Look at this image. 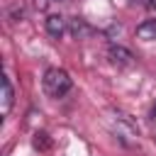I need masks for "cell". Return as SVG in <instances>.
Segmentation results:
<instances>
[{
  "label": "cell",
  "instance_id": "277c9868",
  "mask_svg": "<svg viewBox=\"0 0 156 156\" xmlns=\"http://www.w3.org/2000/svg\"><path fill=\"white\" fill-rule=\"evenodd\" d=\"M68 32L76 37V39H85V37H90L93 34V27L85 22V20H68Z\"/></svg>",
  "mask_w": 156,
  "mask_h": 156
},
{
  "label": "cell",
  "instance_id": "8992f818",
  "mask_svg": "<svg viewBox=\"0 0 156 156\" xmlns=\"http://www.w3.org/2000/svg\"><path fill=\"white\" fill-rule=\"evenodd\" d=\"M136 37L144 39V41H154L156 39V20H144L136 27Z\"/></svg>",
  "mask_w": 156,
  "mask_h": 156
},
{
  "label": "cell",
  "instance_id": "6da1fadb",
  "mask_svg": "<svg viewBox=\"0 0 156 156\" xmlns=\"http://www.w3.org/2000/svg\"><path fill=\"white\" fill-rule=\"evenodd\" d=\"M71 85H73V80L63 68H49L44 73V93L49 98H63L71 90Z\"/></svg>",
  "mask_w": 156,
  "mask_h": 156
},
{
  "label": "cell",
  "instance_id": "7a4b0ae2",
  "mask_svg": "<svg viewBox=\"0 0 156 156\" xmlns=\"http://www.w3.org/2000/svg\"><path fill=\"white\" fill-rule=\"evenodd\" d=\"M46 32H49V37L61 39L68 32V20H63L61 15H49L46 17Z\"/></svg>",
  "mask_w": 156,
  "mask_h": 156
},
{
  "label": "cell",
  "instance_id": "5b68a950",
  "mask_svg": "<svg viewBox=\"0 0 156 156\" xmlns=\"http://www.w3.org/2000/svg\"><path fill=\"white\" fill-rule=\"evenodd\" d=\"M12 102H15V90L10 85V78L2 76V115H7L12 110Z\"/></svg>",
  "mask_w": 156,
  "mask_h": 156
},
{
  "label": "cell",
  "instance_id": "3957f363",
  "mask_svg": "<svg viewBox=\"0 0 156 156\" xmlns=\"http://www.w3.org/2000/svg\"><path fill=\"white\" fill-rule=\"evenodd\" d=\"M110 61H112L115 66H132V63H134V56H132V51L124 49V46H110Z\"/></svg>",
  "mask_w": 156,
  "mask_h": 156
},
{
  "label": "cell",
  "instance_id": "52a82bcc",
  "mask_svg": "<svg viewBox=\"0 0 156 156\" xmlns=\"http://www.w3.org/2000/svg\"><path fill=\"white\" fill-rule=\"evenodd\" d=\"M34 146H37V149H39V146H41V149H46V146H49V141H46V134H44V132H41V134H34Z\"/></svg>",
  "mask_w": 156,
  "mask_h": 156
},
{
  "label": "cell",
  "instance_id": "ba28073f",
  "mask_svg": "<svg viewBox=\"0 0 156 156\" xmlns=\"http://www.w3.org/2000/svg\"><path fill=\"white\" fill-rule=\"evenodd\" d=\"M146 7H149L151 12H156V0H146Z\"/></svg>",
  "mask_w": 156,
  "mask_h": 156
}]
</instances>
